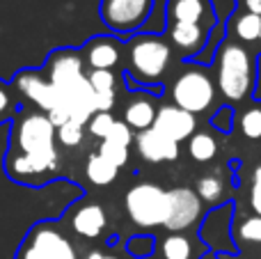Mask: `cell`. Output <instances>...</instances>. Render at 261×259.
I'll list each match as a JSON object with an SVG mask.
<instances>
[{
    "label": "cell",
    "instance_id": "obj_27",
    "mask_svg": "<svg viewBox=\"0 0 261 259\" xmlns=\"http://www.w3.org/2000/svg\"><path fill=\"white\" fill-rule=\"evenodd\" d=\"M239 239L248 243H261V216H250L239 225Z\"/></svg>",
    "mask_w": 261,
    "mask_h": 259
},
{
    "label": "cell",
    "instance_id": "obj_4",
    "mask_svg": "<svg viewBox=\"0 0 261 259\" xmlns=\"http://www.w3.org/2000/svg\"><path fill=\"white\" fill-rule=\"evenodd\" d=\"M124 206H126L128 218L138 227H158V225H165L167 220L170 195L156 184L142 182L128 188L126 197H124Z\"/></svg>",
    "mask_w": 261,
    "mask_h": 259
},
{
    "label": "cell",
    "instance_id": "obj_5",
    "mask_svg": "<svg viewBox=\"0 0 261 259\" xmlns=\"http://www.w3.org/2000/svg\"><path fill=\"white\" fill-rule=\"evenodd\" d=\"M216 99V85L211 76L199 69H188L184 71L172 85V101L181 110H188L190 115L204 113L211 108Z\"/></svg>",
    "mask_w": 261,
    "mask_h": 259
},
{
    "label": "cell",
    "instance_id": "obj_37",
    "mask_svg": "<svg viewBox=\"0 0 261 259\" xmlns=\"http://www.w3.org/2000/svg\"><path fill=\"white\" fill-rule=\"evenodd\" d=\"M259 48H261V35H259Z\"/></svg>",
    "mask_w": 261,
    "mask_h": 259
},
{
    "label": "cell",
    "instance_id": "obj_24",
    "mask_svg": "<svg viewBox=\"0 0 261 259\" xmlns=\"http://www.w3.org/2000/svg\"><path fill=\"white\" fill-rule=\"evenodd\" d=\"M55 138H58L64 147L71 149V147H78L83 142V138H85V126L78 124V122H73V119H69V122L62 124V126H58Z\"/></svg>",
    "mask_w": 261,
    "mask_h": 259
},
{
    "label": "cell",
    "instance_id": "obj_31",
    "mask_svg": "<svg viewBox=\"0 0 261 259\" xmlns=\"http://www.w3.org/2000/svg\"><path fill=\"white\" fill-rule=\"evenodd\" d=\"M250 204L254 214L261 216V165H257L252 172V188H250Z\"/></svg>",
    "mask_w": 261,
    "mask_h": 259
},
{
    "label": "cell",
    "instance_id": "obj_20",
    "mask_svg": "<svg viewBox=\"0 0 261 259\" xmlns=\"http://www.w3.org/2000/svg\"><path fill=\"white\" fill-rule=\"evenodd\" d=\"M197 195L202 202H208V204H218V202L225 197V179L220 174H204L197 182Z\"/></svg>",
    "mask_w": 261,
    "mask_h": 259
},
{
    "label": "cell",
    "instance_id": "obj_19",
    "mask_svg": "<svg viewBox=\"0 0 261 259\" xmlns=\"http://www.w3.org/2000/svg\"><path fill=\"white\" fill-rule=\"evenodd\" d=\"M188 154L193 156L197 163H208V161H213L218 154L216 138L208 136V133H195L188 140Z\"/></svg>",
    "mask_w": 261,
    "mask_h": 259
},
{
    "label": "cell",
    "instance_id": "obj_21",
    "mask_svg": "<svg viewBox=\"0 0 261 259\" xmlns=\"http://www.w3.org/2000/svg\"><path fill=\"white\" fill-rule=\"evenodd\" d=\"M234 32L241 41L245 44H252V41H259V35H261V16L257 14H241L234 23Z\"/></svg>",
    "mask_w": 261,
    "mask_h": 259
},
{
    "label": "cell",
    "instance_id": "obj_6",
    "mask_svg": "<svg viewBox=\"0 0 261 259\" xmlns=\"http://www.w3.org/2000/svg\"><path fill=\"white\" fill-rule=\"evenodd\" d=\"M153 0H101V18L115 32H133L149 18Z\"/></svg>",
    "mask_w": 261,
    "mask_h": 259
},
{
    "label": "cell",
    "instance_id": "obj_8",
    "mask_svg": "<svg viewBox=\"0 0 261 259\" xmlns=\"http://www.w3.org/2000/svg\"><path fill=\"white\" fill-rule=\"evenodd\" d=\"M48 81L58 87L60 94L78 87L83 81H87L85 69H83V58L76 50H58L55 55H50Z\"/></svg>",
    "mask_w": 261,
    "mask_h": 259
},
{
    "label": "cell",
    "instance_id": "obj_33",
    "mask_svg": "<svg viewBox=\"0 0 261 259\" xmlns=\"http://www.w3.org/2000/svg\"><path fill=\"white\" fill-rule=\"evenodd\" d=\"M229 119H231V108H220L216 119H213V124H216L220 131H229Z\"/></svg>",
    "mask_w": 261,
    "mask_h": 259
},
{
    "label": "cell",
    "instance_id": "obj_10",
    "mask_svg": "<svg viewBox=\"0 0 261 259\" xmlns=\"http://www.w3.org/2000/svg\"><path fill=\"white\" fill-rule=\"evenodd\" d=\"M16 87L23 92V96L35 101V103L39 106L41 110H46V113H50V110H55V108H64L58 87H55L48 78L41 76V73L23 71L21 76L16 78Z\"/></svg>",
    "mask_w": 261,
    "mask_h": 259
},
{
    "label": "cell",
    "instance_id": "obj_36",
    "mask_svg": "<svg viewBox=\"0 0 261 259\" xmlns=\"http://www.w3.org/2000/svg\"><path fill=\"white\" fill-rule=\"evenodd\" d=\"M85 259H119V257H108V255H103V252H99V250H92Z\"/></svg>",
    "mask_w": 261,
    "mask_h": 259
},
{
    "label": "cell",
    "instance_id": "obj_18",
    "mask_svg": "<svg viewBox=\"0 0 261 259\" xmlns=\"http://www.w3.org/2000/svg\"><path fill=\"white\" fill-rule=\"evenodd\" d=\"M117 172H119V168H115L110 161H106L99 151L87 156L85 174L94 186H110V184L117 179Z\"/></svg>",
    "mask_w": 261,
    "mask_h": 259
},
{
    "label": "cell",
    "instance_id": "obj_25",
    "mask_svg": "<svg viewBox=\"0 0 261 259\" xmlns=\"http://www.w3.org/2000/svg\"><path fill=\"white\" fill-rule=\"evenodd\" d=\"M99 154L103 156L106 161H110L115 168H122V165H126V161H128V147L115 145V142H108V140H101Z\"/></svg>",
    "mask_w": 261,
    "mask_h": 259
},
{
    "label": "cell",
    "instance_id": "obj_11",
    "mask_svg": "<svg viewBox=\"0 0 261 259\" xmlns=\"http://www.w3.org/2000/svg\"><path fill=\"white\" fill-rule=\"evenodd\" d=\"M28 243L44 259H78L73 246L69 243V239H64L50 225H37L32 229L30 239H28Z\"/></svg>",
    "mask_w": 261,
    "mask_h": 259
},
{
    "label": "cell",
    "instance_id": "obj_14",
    "mask_svg": "<svg viewBox=\"0 0 261 259\" xmlns=\"http://www.w3.org/2000/svg\"><path fill=\"white\" fill-rule=\"evenodd\" d=\"M206 32H208V28L199 25V23H170L172 44L186 55H195L204 48Z\"/></svg>",
    "mask_w": 261,
    "mask_h": 259
},
{
    "label": "cell",
    "instance_id": "obj_13",
    "mask_svg": "<svg viewBox=\"0 0 261 259\" xmlns=\"http://www.w3.org/2000/svg\"><path fill=\"white\" fill-rule=\"evenodd\" d=\"M170 23H199L204 28L213 25L211 0H167Z\"/></svg>",
    "mask_w": 261,
    "mask_h": 259
},
{
    "label": "cell",
    "instance_id": "obj_30",
    "mask_svg": "<svg viewBox=\"0 0 261 259\" xmlns=\"http://www.w3.org/2000/svg\"><path fill=\"white\" fill-rule=\"evenodd\" d=\"M108 142H115V145H122V147H130V142H133V128L128 126L126 122H115L113 128H110L108 138H106Z\"/></svg>",
    "mask_w": 261,
    "mask_h": 259
},
{
    "label": "cell",
    "instance_id": "obj_32",
    "mask_svg": "<svg viewBox=\"0 0 261 259\" xmlns=\"http://www.w3.org/2000/svg\"><path fill=\"white\" fill-rule=\"evenodd\" d=\"M9 110H12V96H9L7 87L0 85V122L9 115Z\"/></svg>",
    "mask_w": 261,
    "mask_h": 259
},
{
    "label": "cell",
    "instance_id": "obj_17",
    "mask_svg": "<svg viewBox=\"0 0 261 259\" xmlns=\"http://www.w3.org/2000/svg\"><path fill=\"white\" fill-rule=\"evenodd\" d=\"M156 113H158V108L153 106L151 99H147V96H135L126 106V110H124V122H126L130 128L147 131V128L153 126Z\"/></svg>",
    "mask_w": 261,
    "mask_h": 259
},
{
    "label": "cell",
    "instance_id": "obj_35",
    "mask_svg": "<svg viewBox=\"0 0 261 259\" xmlns=\"http://www.w3.org/2000/svg\"><path fill=\"white\" fill-rule=\"evenodd\" d=\"M245 9H248L250 14L261 16V0H245Z\"/></svg>",
    "mask_w": 261,
    "mask_h": 259
},
{
    "label": "cell",
    "instance_id": "obj_3",
    "mask_svg": "<svg viewBox=\"0 0 261 259\" xmlns=\"http://www.w3.org/2000/svg\"><path fill=\"white\" fill-rule=\"evenodd\" d=\"M172 60L170 44L156 35H142L128 46V73L140 83H156Z\"/></svg>",
    "mask_w": 261,
    "mask_h": 259
},
{
    "label": "cell",
    "instance_id": "obj_1",
    "mask_svg": "<svg viewBox=\"0 0 261 259\" xmlns=\"http://www.w3.org/2000/svg\"><path fill=\"white\" fill-rule=\"evenodd\" d=\"M254 81V67L250 53L241 44H222L218 53V87L229 101H241L250 94Z\"/></svg>",
    "mask_w": 261,
    "mask_h": 259
},
{
    "label": "cell",
    "instance_id": "obj_23",
    "mask_svg": "<svg viewBox=\"0 0 261 259\" xmlns=\"http://www.w3.org/2000/svg\"><path fill=\"white\" fill-rule=\"evenodd\" d=\"M241 133L248 140H261V106L243 110L241 115Z\"/></svg>",
    "mask_w": 261,
    "mask_h": 259
},
{
    "label": "cell",
    "instance_id": "obj_22",
    "mask_svg": "<svg viewBox=\"0 0 261 259\" xmlns=\"http://www.w3.org/2000/svg\"><path fill=\"white\" fill-rule=\"evenodd\" d=\"M193 246L184 234H170L163 241V257L165 259H190Z\"/></svg>",
    "mask_w": 261,
    "mask_h": 259
},
{
    "label": "cell",
    "instance_id": "obj_34",
    "mask_svg": "<svg viewBox=\"0 0 261 259\" xmlns=\"http://www.w3.org/2000/svg\"><path fill=\"white\" fill-rule=\"evenodd\" d=\"M18 259H44V257H41L39 252L30 246V243H25V246H23V250H21V255H18Z\"/></svg>",
    "mask_w": 261,
    "mask_h": 259
},
{
    "label": "cell",
    "instance_id": "obj_26",
    "mask_svg": "<svg viewBox=\"0 0 261 259\" xmlns=\"http://www.w3.org/2000/svg\"><path fill=\"white\" fill-rule=\"evenodd\" d=\"M87 81H90V85L94 92H108V90H115V85H117L115 73L106 71V69H92Z\"/></svg>",
    "mask_w": 261,
    "mask_h": 259
},
{
    "label": "cell",
    "instance_id": "obj_29",
    "mask_svg": "<svg viewBox=\"0 0 261 259\" xmlns=\"http://www.w3.org/2000/svg\"><path fill=\"white\" fill-rule=\"evenodd\" d=\"M115 122H117V119L113 117V113H96L94 117L90 119V133L94 138H101V140H106Z\"/></svg>",
    "mask_w": 261,
    "mask_h": 259
},
{
    "label": "cell",
    "instance_id": "obj_28",
    "mask_svg": "<svg viewBox=\"0 0 261 259\" xmlns=\"http://www.w3.org/2000/svg\"><path fill=\"white\" fill-rule=\"evenodd\" d=\"M153 248H156V243H153V237H149V234H138V237H133V239L128 241L126 250H128L133 257L144 259V257L151 255Z\"/></svg>",
    "mask_w": 261,
    "mask_h": 259
},
{
    "label": "cell",
    "instance_id": "obj_16",
    "mask_svg": "<svg viewBox=\"0 0 261 259\" xmlns=\"http://www.w3.org/2000/svg\"><path fill=\"white\" fill-rule=\"evenodd\" d=\"M119 46L115 44L113 39H94L90 46H87V62H90L92 69H106V71H113L119 64Z\"/></svg>",
    "mask_w": 261,
    "mask_h": 259
},
{
    "label": "cell",
    "instance_id": "obj_9",
    "mask_svg": "<svg viewBox=\"0 0 261 259\" xmlns=\"http://www.w3.org/2000/svg\"><path fill=\"white\" fill-rule=\"evenodd\" d=\"M151 128L167 136L170 140L181 142L195 136L197 122H195V115H190L188 110H181L179 106H163V108H158Z\"/></svg>",
    "mask_w": 261,
    "mask_h": 259
},
{
    "label": "cell",
    "instance_id": "obj_2",
    "mask_svg": "<svg viewBox=\"0 0 261 259\" xmlns=\"http://www.w3.org/2000/svg\"><path fill=\"white\" fill-rule=\"evenodd\" d=\"M55 131L53 122L44 113H30L21 119L16 131V142L21 154L35 159L46 170L58 168V149H55Z\"/></svg>",
    "mask_w": 261,
    "mask_h": 259
},
{
    "label": "cell",
    "instance_id": "obj_12",
    "mask_svg": "<svg viewBox=\"0 0 261 259\" xmlns=\"http://www.w3.org/2000/svg\"><path fill=\"white\" fill-rule=\"evenodd\" d=\"M135 147H138V154L149 163H165V161L179 159V142L170 140L156 128L140 131L135 136Z\"/></svg>",
    "mask_w": 261,
    "mask_h": 259
},
{
    "label": "cell",
    "instance_id": "obj_15",
    "mask_svg": "<svg viewBox=\"0 0 261 259\" xmlns=\"http://www.w3.org/2000/svg\"><path fill=\"white\" fill-rule=\"evenodd\" d=\"M71 229L83 239H96L106 229V211L99 204H83L73 211Z\"/></svg>",
    "mask_w": 261,
    "mask_h": 259
},
{
    "label": "cell",
    "instance_id": "obj_7",
    "mask_svg": "<svg viewBox=\"0 0 261 259\" xmlns=\"http://www.w3.org/2000/svg\"><path fill=\"white\" fill-rule=\"evenodd\" d=\"M167 195H170V211H167V220L163 227L170 229L172 234L193 227L202 216L199 195L190 188H172V191H167Z\"/></svg>",
    "mask_w": 261,
    "mask_h": 259
}]
</instances>
